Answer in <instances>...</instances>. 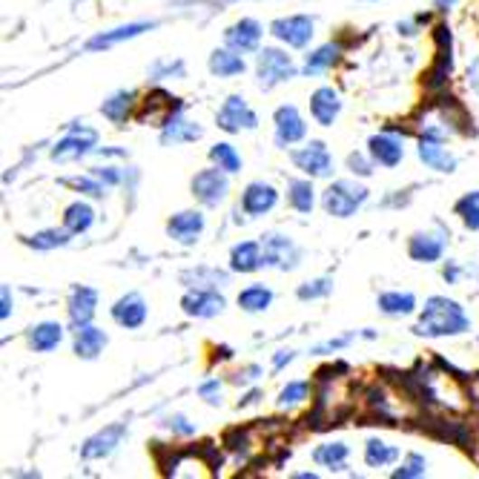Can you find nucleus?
Returning a JSON list of instances; mask_svg holds the SVG:
<instances>
[{
	"instance_id": "nucleus-1",
	"label": "nucleus",
	"mask_w": 479,
	"mask_h": 479,
	"mask_svg": "<svg viewBox=\"0 0 479 479\" xmlns=\"http://www.w3.org/2000/svg\"><path fill=\"white\" fill-rule=\"evenodd\" d=\"M471 324H474L471 316L456 299H448V296H431V299H425V307L419 310L414 333L425 336V339H448V336L468 333Z\"/></svg>"
},
{
	"instance_id": "nucleus-2",
	"label": "nucleus",
	"mask_w": 479,
	"mask_h": 479,
	"mask_svg": "<svg viewBox=\"0 0 479 479\" xmlns=\"http://www.w3.org/2000/svg\"><path fill=\"white\" fill-rule=\"evenodd\" d=\"M371 190L365 184H359L353 178H339L333 184H327V190L322 193V210L333 219H351L356 212L368 204Z\"/></svg>"
},
{
	"instance_id": "nucleus-3",
	"label": "nucleus",
	"mask_w": 479,
	"mask_h": 479,
	"mask_svg": "<svg viewBox=\"0 0 479 479\" xmlns=\"http://www.w3.org/2000/svg\"><path fill=\"white\" fill-rule=\"evenodd\" d=\"M302 70L296 66L293 55H287V49H278V46H261L256 52V84L258 89L270 92L278 84H287Z\"/></svg>"
},
{
	"instance_id": "nucleus-4",
	"label": "nucleus",
	"mask_w": 479,
	"mask_h": 479,
	"mask_svg": "<svg viewBox=\"0 0 479 479\" xmlns=\"http://www.w3.org/2000/svg\"><path fill=\"white\" fill-rule=\"evenodd\" d=\"M95 150H98V132L87 124H72L70 132L58 138L52 150H49V158L55 164H72L92 155Z\"/></svg>"
},
{
	"instance_id": "nucleus-5",
	"label": "nucleus",
	"mask_w": 479,
	"mask_h": 479,
	"mask_svg": "<svg viewBox=\"0 0 479 479\" xmlns=\"http://www.w3.org/2000/svg\"><path fill=\"white\" fill-rule=\"evenodd\" d=\"M190 190L195 195V202L202 207H221L230 195V173H224L221 167H207L202 173H195L193 181H190Z\"/></svg>"
},
{
	"instance_id": "nucleus-6",
	"label": "nucleus",
	"mask_w": 479,
	"mask_h": 479,
	"mask_svg": "<svg viewBox=\"0 0 479 479\" xmlns=\"http://www.w3.org/2000/svg\"><path fill=\"white\" fill-rule=\"evenodd\" d=\"M216 124L227 136H239V132H253L258 129V115L247 104L244 95H227L224 104L216 112Z\"/></svg>"
},
{
	"instance_id": "nucleus-7",
	"label": "nucleus",
	"mask_w": 479,
	"mask_h": 479,
	"mask_svg": "<svg viewBox=\"0 0 479 479\" xmlns=\"http://www.w3.org/2000/svg\"><path fill=\"white\" fill-rule=\"evenodd\" d=\"M261 250H264V268L290 273L302 264L299 244L285 233H264L261 236Z\"/></svg>"
},
{
	"instance_id": "nucleus-8",
	"label": "nucleus",
	"mask_w": 479,
	"mask_h": 479,
	"mask_svg": "<svg viewBox=\"0 0 479 479\" xmlns=\"http://www.w3.org/2000/svg\"><path fill=\"white\" fill-rule=\"evenodd\" d=\"M270 35L285 43L287 49H307L313 35H316V21L310 14H287V18H276L270 23Z\"/></svg>"
},
{
	"instance_id": "nucleus-9",
	"label": "nucleus",
	"mask_w": 479,
	"mask_h": 479,
	"mask_svg": "<svg viewBox=\"0 0 479 479\" xmlns=\"http://www.w3.org/2000/svg\"><path fill=\"white\" fill-rule=\"evenodd\" d=\"M307 138V124L302 118V112L296 104H282L273 112V144L278 150H287V146L299 144Z\"/></svg>"
},
{
	"instance_id": "nucleus-10",
	"label": "nucleus",
	"mask_w": 479,
	"mask_h": 479,
	"mask_svg": "<svg viewBox=\"0 0 479 479\" xmlns=\"http://www.w3.org/2000/svg\"><path fill=\"white\" fill-rule=\"evenodd\" d=\"M290 161L296 170H302L310 178H330L333 175V155H330L324 141H307L305 146L290 153Z\"/></svg>"
},
{
	"instance_id": "nucleus-11",
	"label": "nucleus",
	"mask_w": 479,
	"mask_h": 479,
	"mask_svg": "<svg viewBox=\"0 0 479 479\" xmlns=\"http://www.w3.org/2000/svg\"><path fill=\"white\" fill-rule=\"evenodd\" d=\"M227 307V299L219 287H187V293L181 296V310L190 319H216L221 316Z\"/></svg>"
},
{
	"instance_id": "nucleus-12",
	"label": "nucleus",
	"mask_w": 479,
	"mask_h": 479,
	"mask_svg": "<svg viewBox=\"0 0 479 479\" xmlns=\"http://www.w3.org/2000/svg\"><path fill=\"white\" fill-rule=\"evenodd\" d=\"M127 434H129L127 422H112V425L101 427V431H95L92 437L84 439V445H80V459L98 462V459L112 456L115 451L121 448V442L127 439Z\"/></svg>"
},
{
	"instance_id": "nucleus-13",
	"label": "nucleus",
	"mask_w": 479,
	"mask_h": 479,
	"mask_svg": "<svg viewBox=\"0 0 479 479\" xmlns=\"http://www.w3.org/2000/svg\"><path fill=\"white\" fill-rule=\"evenodd\" d=\"M448 239H451V233L442 227L419 230V233L408 239V256L417 264H437V261H442L445 250H448Z\"/></svg>"
},
{
	"instance_id": "nucleus-14",
	"label": "nucleus",
	"mask_w": 479,
	"mask_h": 479,
	"mask_svg": "<svg viewBox=\"0 0 479 479\" xmlns=\"http://www.w3.org/2000/svg\"><path fill=\"white\" fill-rule=\"evenodd\" d=\"M158 29V21H132V23H121V26H115V29H107V32H98V35H92L87 41V52H101V49H112V46H118L124 41H136L141 38L144 32H153Z\"/></svg>"
},
{
	"instance_id": "nucleus-15",
	"label": "nucleus",
	"mask_w": 479,
	"mask_h": 479,
	"mask_svg": "<svg viewBox=\"0 0 479 479\" xmlns=\"http://www.w3.org/2000/svg\"><path fill=\"white\" fill-rule=\"evenodd\" d=\"M278 207V190L270 184V181H250L244 190H241V210L244 216L258 219V216H268Z\"/></svg>"
},
{
	"instance_id": "nucleus-16",
	"label": "nucleus",
	"mask_w": 479,
	"mask_h": 479,
	"mask_svg": "<svg viewBox=\"0 0 479 479\" xmlns=\"http://www.w3.org/2000/svg\"><path fill=\"white\" fill-rule=\"evenodd\" d=\"M198 138H204V127L198 121L184 118V109L173 112L170 118L161 124V132H158L161 146H181V144H193Z\"/></svg>"
},
{
	"instance_id": "nucleus-17",
	"label": "nucleus",
	"mask_w": 479,
	"mask_h": 479,
	"mask_svg": "<svg viewBox=\"0 0 479 479\" xmlns=\"http://www.w3.org/2000/svg\"><path fill=\"white\" fill-rule=\"evenodd\" d=\"M95 313H98V290L89 285H72L70 299H66V316H70L72 330L92 324Z\"/></svg>"
},
{
	"instance_id": "nucleus-18",
	"label": "nucleus",
	"mask_w": 479,
	"mask_h": 479,
	"mask_svg": "<svg viewBox=\"0 0 479 479\" xmlns=\"http://www.w3.org/2000/svg\"><path fill=\"white\" fill-rule=\"evenodd\" d=\"M434 38H437V61H434V66H431V72L425 75V84H427V89H442L445 80H448L451 72H454L451 29H448V26H437V29H434Z\"/></svg>"
},
{
	"instance_id": "nucleus-19",
	"label": "nucleus",
	"mask_w": 479,
	"mask_h": 479,
	"mask_svg": "<svg viewBox=\"0 0 479 479\" xmlns=\"http://www.w3.org/2000/svg\"><path fill=\"white\" fill-rule=\"evenodd\" d=\"M261 38H264V29L256 18H241L233 26L224 29V46L236 49V52H241V55L258 52Z\"/></svg>"
},
{
	"instance_id": "nucleus-20",
	"label": "nucleus",
	"mask_w": 479,
	"mask_h": 479,
	"mask_svg": "<svg viewBox=\"0 0 479 479\" xmlns=\"http://www.w3.org/2000/svg\"><path fill=\"white\" fill-rule=\"evenodd\" d=\"M368 153L376 161V167L393 170V167H399V164H402L405 146H402V138L396 136V132L385 129V132H376V136L368 138Z\"/></svg>"
},
{
	"instance_id": "nucleus-21",
	"label": "nucleus",
	"mask_w": 479,
	"mask_h": 479,
	"mask_svg": "<svg viewBox=\"0 0 479 479\" xmlns=\"http://www.w3.org/2000/svg\"><path fill=\"white\" fill-rule=\"evenodd\" d=\"M207 227V219L202 210H181L175 216L167 221V236L175 241V244H184V247H193L198 239H202Z\"/></svg>"
},
{
	"instance_id": "nucleus-22",
	"label": "nucleus",
	"mask_w": 479,
	"mask_h": 479,
	"mask_svg": "<svg viewBox=\"0 0 479 479\" xmlns=\"http://www.w3.org/2000/svg\"><path fill=\"white\" fill-rule=\"evenodd\" d=\"M417 155H419V161L425 164V167L434 170V173L451 175V173H456V167H459V158L448 150V146H445V141L431 138V136H422V138H419Z\"/></svg>"
},
{
	"instance_id": "nucleus-23",
	"label": "nucleus",
	"mask_w": 479,
	"mask_h": 479,
	"mask_svg": "<svg viewBox=\"0 0 479 479\" xmlns=\"http://www.w3.org/2000/svg\"><path fill=\"white\" fill-rule=\"evenodd\" d=\"M109 316L115 324H121L124 330H138L146 324V316H150V307H146L141 293H127L118 302L109 307Z\"/></svg>"
},
{
	"instance_id": "nucleus-24",
	"label": "nucleus",
	"mask_w": 479,
	"mask_h": 479,
	"mask_svg": "<svg viewBox=\"0 0 479 479\" xmlns=\"http://www.w3.org/2000/svg\"><path fill=\"white\" fill-rule=\"evenodd\" d=\"M310 115L319 127H333L342 115V95L333 87H319L310 95Z\"/></svg>"
},
{
	"instance_id": "nucleus-25",
	"label": "nucleus",
	"mask_w": 479,
	"mask_h": 479,
	"mask_svg": "<svg viewBox=\"0 0 479 479\" xmlns=\"http://www.w3.org/2000/svg\"><path fill=\"white\" fill-rule=\"evenodd\" d=\"M264 268V250H261V239L253 241H239L233 244V250H230V273H241V276H250L258 273Z\"/></svg>"
},
{
	"instance_id": "nucleus-26",
	"label": "nucleus",
	"mask_w": 479,
	"mask_h": 479,
	"mask_svg": "<svg viewBox=\"0 0 479 479\" xmlns=\"http://www.w3.org/2000/svg\"><path fill=\"white\" fill-rule=\"evenodd\" d=\"M207 70L212 78H239L247 72V61L241 52H236V49H230V46H221V49H212L210 58H207Z\"/></svg>"
},
{
	"instance_id": "nucleus-27",
	"label": "nucleus",
	"mask_w": 479,
	"mask_h": 479,
	"mask_svg": "<svg viewBox=\"0 0 479 479\" xmlns=\"http://www.w3.org/2000/svg\"><path fill=\"white\" fill-rule=\"evenodd\" d=\"M136 109H138V92L136 89H118L101 104V115L115 127H124Z\"/></svg>"
},
{
	"instance_id": "nucleus-28",
	"label": "nucleus",
	"mask_w": 479,
	"mask_h": 479,
	"mask_svg": "<svg viewBox=\"0 0 479 479\" xmlns=\"http://www.w3.org/2000/svg\"><path fill=\"white\" fill-rule=\"evenodd\" d=\"M109 344V336L104 333L101 327H95V324H84V327H78L75 330V336H72V351L78 359H98L104 353V348Z\"/></svg>"
},
{
	"instance_id": "nucleus-29",
	"label": "nucleus",
	"mask_w": 479,
	"mask_h": 479,
	"mask_svg": "<svg viewBox=\"0 0 479 479\" xmlns=\"http://www.w3.org/2000/svg\"><path fill=\"white\" fill-rule=\"evenodd\" d=\"M26 342L35 353H52L63 342V324L61 322H38L26 330Z\"/></svg>"
},
{
	"instance_id": "nucleus-30",
	"label": "nucleus",
	"mask_w": 479,
	"mask_h": 479,
	"mask_svg": "<svg viewBox=\"0 0 479 479\" xmlns=\"http://www.w3.org/2000/svg\"><path fill=\"white\" fill-rule=\"evenodd\" d=\"M342 58V43H322L316 46L313 52L305 55V63H302V75L307 78H316V75H324L327 70H333V66L339 63Z\"/></svg>"
},
{
	"instance_id": "nucleus-31",
	"label": "nucleus",
	"mask_w": 479,
	"mask_h": 479,
	"mask_svg": "<svg viewBox=\"0 0 479 479\" xmlns=\"http://www.w3.org/2000/svg\"><path fill=\"white\" fill-rule=\"evenodd\" d=\"M319 195L316 187H313V178H290L287 181V204L299 212V216H310L313 207H316Z\"/></svg>"
},
{
	"instance_id": "nucleus-32",
	"label": "nucleus",
	"mask_w": 479,
	"mask_h": 479,
	"mask_svg": "<svg viewBox=\"0 0 479 479\" xmlns=\"http://www.w3.org/2000/svg\"><path fill=\"white\" fill-rule=\"evenodd\" d=\"M376 307L382 310L385 316L402 319V316H410V313H417V296L410 290H388V293L376 296Z\"/></svg>"
},
{
	"instance_id": "nucleus-33",
	"label": "nucleus",
	"mask_w": 479,
	"mask_h": 479,
	"mask_svg": "<svg viewBox=\"0 0 479 479\" xmlns=\"http://www.w3.org/2000/svg\"><path fill=\"white\" fill-rule=\"evenodd\" d=\"M348 459H351V448L342 439L322 442L313 448V462H316L319 468H327V471H344L348 468Z\"/></svg>"
},
{
	"instance_id": "nucleus-34",
	"label": "nucleus",
	"mask_w": 479,
	"mask_h": 479,
	"mask_svg": "<svg viewBox=\"0 0 479 479\" xmlns=\"http://www.w3.org/2000/svg\"><path fill=\"white\" fill-rule=\"evenodd\" d=\"M92 224H95V210H92V204L84 202V198H78V202H72L63 210V227L70 230L72 236L89 233Z\"/></svg>"
},
{
	"instance_id": "nucleus-35",
	"label": "nucleus",
	"mask_w": 479,
	"mask_h": 479,
	"mask_svg": "<svg viewBox=\"0 0 479 479\" xmlns=\"http://www.w3.org/2000/svg\"><path fill=\"white\" fill-rule=\"evenodd\" d=\"M273 299H276V293L268 285H247L239 293L236 302L244 313H264V310H270Z\"/></svg>"
},
{
	"instance_id": "nucleus-36",
	"label": "nucleus",
	"mask_w": 479,
	"mask_h": 479,
	"mask_svg": "<svg viewBox=\"0 0 479 479\" xmlns=\"http://www.w3.org/2000/svg\"><path fill=\"white\" fill-rule=\"evenodd\" d=\"M230 282V273L219 268H195L181 273V285L187 287H224Z\"/></svg>"
},
{
	"instance_id": "nucleus-37",
	"label": "nucleus",
	"mask_w": 479,
	"mask_h": 479,
	"mask_svg": "<svg viewBox=\"0 0 479 479\" xmlns=\"http://www.w3.org/2000/svg\"><path fill=\"white\" fill-rule=\"evenodd\" d=\"M396 459H399V448H393V445H388L385 439L371 437L365 442V465L368 468H388Z\"/></svg>"
},
{
	"instance_id": "nucleus-38",
	"label": "nucleus",
	"mask_w": 479,
	"mask_h": 479,
	"mask_svg": "<svg viewBox=\"0 0 479 479\" xmlns=\"http://www.w3.org/2000/svg\"><path fill=\"white\" fill-rule=\"evenodd\" d=\"M72 241V233L66 227H52V230H41V233H35V236H23V244L26 247H32V250H41V253H46V250H58V247H66Z\"/></svg>"
},
{
	"instance_id": "nucleus-39",
	"label": "nucleus",
	"mask_w": 479,
	"mask_h": 479,
	"mask_svg": "<svg viewBox=\"0 0 479 479\" xmlns=\"http://www.w3.org/2000/svg\"><path fill=\"white\" fill-rule=\"evenodd\" d=\"M210 164H216V167H221L224 173H230V175H236V173H241V167H244V161H241V155H239V150L230 141H219V144H212L210 146Z\"/></svg>"
},
{
	"instance_id": "nucleus-40",
	"label": "nucleus",
	"mask_w": 479,
	"mask_h": 479,
	"mask_svg": "<svg viewBox=\"0 0 479 479\" xmlns=\"http://www.w3.org/2000/svg\"><path fill=\"white\" fill-rule=\"evenodd\" d=\"M310 399V382H305V379H293V382H287L282 390H278L276 396V405L282 410H293L299 408Z\"/></svg>"
},
{
	"instance_id": "nucleus-41",
	"label": "nucleus",
	"mask_w": 479,
	"mask_h": 479,
	"mask_svg": "<svg viewBox=\"0 0 479 479\" xmlns=\"http://www.w3.org/2000/svg\"><path fill=\"white\" fill-rule=\"evenodd\" d=\"M333 285L336 282L330 276H319V278H310V282L296 287V296H299V302H319L333 293Z\"/></svg>"
},
{
	"instance_id": "nucleus-42",
	"label": "nucleus",
	"mask_w": 479,
	"mask_h": 479,
	"mask_svg": "<svg viewBox=\"0 0 479 479\" xmlns=\"http://www.w3.org/2000/svg\"><path fill=\"white\" fill-rule=\"evenodd\" d=\"M454 212L462 219V224L471 230V233H476V230H479V190L462 195L459 202L454 204Z\"/></svg>"
},
{
	"instance_id": "nucleus-43",
	"label": "nucleus",
	"mask_w": 479,
	"mask_h": 479,
	"mask_svg": "<svg viewBox=\"0 0 479 479\" xmlns=\"http://www.w3.org/2000/svg\"><path fill=\"white\" fill-rule=\"evenodd\" d=\"M61 184H66V187H72L75 193H80V195H89V198H104L107 195V187L98 181L92 173L89 175H72V178H61Z\"/></svg>"
},
{
	"instance_id": "nucleus-44",
	"label": "nucleus",
	"mask_w": 479,
	"mask_h": 479,
	"mask_svg": "<svg viewBox=\"0 0 479 479\" xmlns=\"http://www.w3.org/2000/svg\"><path fill=\"white\" fill-rule=\"evenodd\" d=\"M187 75V66L181 58H161L150 66V80H167V78H184Z\"/></svg>"
},
{
	"instance_id": "nucleus-45",
	"label": "nucleus",
	"mask_w": 479,
	"mask_h": 479,
	"mask_svg": "<svg viewBox=\"0 0 479 479\" xmlns=\"http://www.w3.org/2000/svg\"><path fill=\"white\" fill-rule=\"evenodd\" d=\"M427 474V459L422 454H408L402 465L393 471V479H419Z\"/></svg>"
},
{
	"instance_id": "nucleus-46",
	"label": "nucleus",
	"mask_w": 479,
	"mask_h": 479,
	"mask_svg": "<svg viewBox=\"0 0 479 479\" xmlns=\"http://www.w3.org/2000/svg\"><path fill=\"white\" fill-rule=\"evenodd\" d=\"M89 173H92L98 181H101L107 190L118 187V184H124V181H127V173H124L121 167H112V164H104V167H92Z\"/></svg>"
},
{
	"instance_id": "nucleus-47",
	"label": "nucleus",
	"mask_w": 479,
	"mask_h": 479,
	"mask_svg": "<svg viewBox=\"0 0 479 479\" xmlns=\"http://www.w3.org/2000/svg\"><path fill=\"white\" fill-rule=\"evenodd\" d=\"M348 170L359 178H371L376 170V161L371 158V153H351L348 155Z\"/></svg>"
},
{
	"instance_id": "nucleus-48",
	"label": "nucleus",
	"mask_w": 479,
	"mask_h": 479,
	"mask_svg": "<svg viewBox=\"0 0 479 479\" xmlns=\"http://www.w3.org/2000/svg\"><path fill=\"white\" fill-rule=\"evenodd\" d=\"M161 425L167 427L173 437H193V434H195V425H193L184 414H170Z\"/></svg>"
},
{
	"instance_id": "nucleus-49",
	"label": "nucleus",
	"mask_w": 479,
	"mask_h": 479,
	"mask_svg": "<svg viewBox=\"0 0 479 479\" xmlns=\"http://www.w3.org/2000/svg\"><path fill=\"white\" fill-rule=\"evenodd\" d=\"M198 396H202L207 405H221V396H224L221 379H204V382L198 385Z\"/></svg>"
},
{
	"instance_id": "nucleus-50",
	"label": "nucleus",
	"mask_w": 479,
	"mask_h": 479,
	"mask_svg": "<svg viewBox=\"0 0 479 479\" xmlns=\"http://www.w3.org/2000/svg\"><path fill=\"white\" fill-rule=\"evenodd\" d=\"M356 339V333H348V336H339V339H327V342H322V344H316L310 353H316V356H327V353H336V351H344L348 344Z\"/></svg>"
},
{
	"instance_id": "nucleus-51",
	"label": "nucleus",
	"mask_w": 479,
	"mask_h": 479,
	"mask_svg": "<svg viewBox=\"0 0 479 479\" xmlns=\"http://www.w3.org/2000/svg\"><path fill=\"white\" fill-rule=\"evenodd\" d=\"M261 373H264V371H261L258 365H247V368H241V371L236 373L233 382H239V385H253V382H258Z\"/></svg>"
},
{
	"instance_id": "nucleus-52",
	"label": "nucleus",
	"mask_w": 479,
	"mask_h": 479,
	"mask_svg": "<svg viewBox=\"0 0 479 479\" xmlns=\"http://www.w3.org/2000/svg\"><path fill=\"white\" fill-rule=\"evenodd\" d=\"M14 310V302H12V287L4 285L0 287V319H9Z\"/></svg>"
},
{
	"instance_id": "nucleus-53",
	"label": "nucleus",
	"mask_w": 479,
	"mask_h": 479,
	"mask_svg": "<svg viewBox=\"0 0 479 479\" xmlns=\"http://www.w3.org/2000/svg\"><path fill=\"white\" fill-rule=\"evenodd\" d=\"M465 78H468V89L479 98V55L468 63V72H465Z\"/></svg>"
},
{
	"instance_id": "nucleus-54",
	"label": "nucleus",
	"mask_w": 479,
	"mask_h": 479,
	"mask_svg": "<svg viewBox=\"0 0 479 479\" xmlns=\"http://www.w3.org/2000/svg\"><path fill=\"white\" fill-rule=\"evenodd\" d=\"M459 264L454 261V258H448V261H445L442 264V278H445V282H448V285H456L459 282Z\"/></svg>"
},
{
	"instance_id": "nucleus-55",
	"label": "nucleus",
	"mask_w": 479,
	"mask_h": 479,
	"mask_svg": "<svg viewBox=\"0 0 479 479\" xmlns=\"http://www.w3.org/2000/svg\"><path fill=\"white\" fill-rule=\"evenodd\" d=\"M293 359H296L293 351H276V353H273V371H282L285 365H290Z\"/></svg>"
},
{
	"instance_id": "nucleus-56",
	"label": "nucleus",
	"mask_w": 479,
	"mask_h": 479,
	"mask_svg": "<svg viewBox=\"0 0 479 479\" xmlns=\"http://www.w3.org/2000/svg\"><path fill=\"white\" fill-rule=\"evenodd\" d=\"M417 26H422L417 18H414V21H399V23H396V29H399V35H405V38H414L417 32H419Z\"/></svg>"
},
{
	"instance_id": "nucleus-57",
	"label": "nucleus",
	"mask_w": 479,
	"mask_h": 479,
	"mask_svg": "<svg viewBox=\"0 0 479 479\" xmlns=\"http://www.w3.org/2000/svg\"><path fill=\"white\" fill-rule=\"evenodd\" d=\"M258 399H261V390H250V393H247V396H244V399L239 402V408H247V405H256Z\"/></svg>"
},
{
	"instance_id": "nucleus-58",
	"label": "nucleus",
	"mask_w": 479,
	"mask_h": 479,
	"mask_svg": "<svg viewBox=\"0 0 479 479\" xmlns=\"http://www.w3.org/2000/svg\"><path fill=\"white\" fill-rule=\"evenodd\" d=\"M456 4H459V0H434L437 12H448V9H454Z\"/></svg>"
},
{
	"instance_id": "nucleus-59",
	"label": "nucleus",
	"mask_w": 479,
	"mask_h": 479,
	"mask_svg": "<svg viewBox=\"0 0 479 479\" xmlns=\"http://www.w3.org/2000/svg\"><path fill=\"white\" fill-rule=\"evenodd\" d=\"M299 479H316V474H310V471H305V474H296Z\"/></svg>"
}]
</instances>
